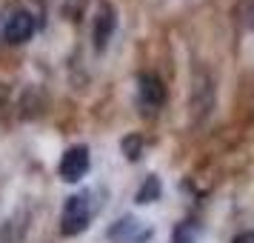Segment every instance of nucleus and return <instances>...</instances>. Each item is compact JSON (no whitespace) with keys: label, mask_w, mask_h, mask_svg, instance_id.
Wrapping results in <instances>:
<instances>
[{"label":"nucleus","mask_w":254,"mask_h":243,"mask_svg":"<svg viewBox=\"0 0 254 243\" xmlns=\"http://www.w3.org/2000/svg\"><path fill=\"white\" fill-rule=\"evenodd\" d=\"M92 220V203H89V195H71L66 197L63 203V215H60V232L66 238H74L80 235Z\"/></svg>","instance_id":"f257e3e1"},{"label":"nucleus","mask_w":254,"mask_h":243,"mask_svg":"<svg viewBox=\"0 0 254 243\" xmlns=\"http://www.w3.org/2000/svg\"><path fill=\"white\" fill-rule=\"evenodd\" d=\"M151 238V226L146 220L140 218H120L117 223H112V229H109V241L112 243H143Z\"/></svg>","instance_id":"f03ea898"},{"label":"nucleus","mask_w":254,"mask_h":243,"mask_svg":"<svg viewBox=\"0 0 254 243\" xmlns=\"http://www.w3.org/2000/svg\"><path fill=\"white\" fill-rule=\"evenodd\" d=\"M89 149L86 146H69V149L63 152V158H60V177L66 180V183H77L86 177L89 172Z\"/></svg>","instance_id":"7ed1b4c3"},{"label":"nucleus","mask_w":254,"mask_h":243,"mask_svg":"<svg viewBox=\"0 0 254 243\" xmlns=\"http://www.w3.org/2000/svg\"><path fill=\"white\" fill-rule=\"evenodd\" d=\"M137 100L146 112H157L166 103V86L157 75H140L137 78Z\"/></svg>","instance_id":"20e7f679"},{"label":"nucleus","mask_w":254,"mask_h":243,"mask_svg":"<svg viewBox=\"0 0 254 243\" xmlns=\"http://www.w3.org/2000/svg\"><path fill=\"white\" fill-rule=\"evenodd\" d=\"M32 35H35V17H32V12L17 9V12L9 14V20H6V26H3V37H6V43L17 46V43L32 40Z\"/></svg>","instance_id":"39448f33"},{"label":"nucleus","mask_w":254,"mask_h":243,"mask_svg":"<svg viewBox=\"0 0 254 243\" xmlns=\"http://www.w3.org/2000/svg\"><path fill=\"white\" fill-rule=\"evenodd\" d=\"M115 26H117L115 6L112 3H100L97 14H94V46H97V52H103L109 46V40L115 35Z\"/></svg>","instance_id":"423d86ee"},{"label":"nucleus","mask_w":254,"mask_h":243,"mask_svg":"<svg viewBox=\"0 0 254 243\" xmlns=\"http://www.w3.org/2000/svg\"><path fill=\"white\" fill-rule=\"evenodd\" d=\"M200 238V223L197 220H183L174 226V235H172V243H197Z\"/></svg>","instance_id":"0eeeda50"},{"label":"nucleus","mask_w":254,"mask_h":243,"mask_svg":"<svg viewBox=\"0 0 254 243\" xmlns=\"http://www.w3.org/2000/svg\"><path fill=\"white\" fill-rule=\"evenodd\" d=\"M160 192H163L160 189V177H157V174H149L146 183L137 189L134 200H137V203H154V200H160Z\"/></svg>","instance_id":"6e6552de"},{"label":"nucleus","mask_w":254,"mask_h":243,"mask_svg":"<svg viewBox=\"0 0 254 243\" xmlns=\"http://www.w3.org/2000/svg\"><path fill=\"white\" fill-rule=\"evenodd\" d=\"M120 149H123V155H126L131 163L140 161V155H143V138H140V135H128V138H123Z\"/></svg>","instance_id":"1a4fd4ad"},{"label":"nucleus","mask_w":254,"mask_h":243,"mask_svg":"<svg viewBox=\"0 0 254 243\" xmlns=\"http://www.w3.org/2000/svg\"><path fill=\"white\" fill-rule=\"evenodd\" d=\"M243 14H246V26H249V29H254V0H249V3H246Z\"/></svg>","instance_id":"9d476101"},{"label":"nucleus","mask_w":254,"mask_h":243,"mask_svg":"<svg viewBox=\"0 0 254 243\" xmlns=\"http://www.w3.org/2000/svg\"><path fill=\"white\" fill-rule=\"evenodd\" d=\"M231 243H254V232H240Z\"/></svg>","instance_id":"9b49d317"}]
</instances>
